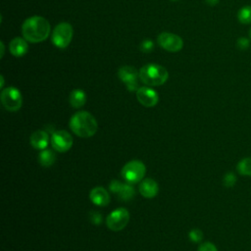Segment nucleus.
Returning a JSON list of instances; mask_svg holds the SVG:
<instances>
[{
  "instance_id": "obj_1",
  "label": "nucleus",
  "mask_w": 251,
  "mask_h": 251,
  "mask_svg": "<svg viewBox=\"0 0 251 251\" xmlns=\"http://www.w3.org/2000/svg\"><path fill=\"white\" fill-rule=\"evenodd\" d=\"M22 33L24 38L31 43L44 41L50 33V24L41 16L30 17L23 23Z\"/></svg>"
},
{
  "instance_id": "obj_2",
  "label": "nucleus",
  "mask_w": 251,
  "mask_h": 251,
  "mask_svg": "<svg viewBox=\"0 0 251 251\" xmlns=\"http://www.w3.org/2000/svg\"><path fill=\"white\" fill-rule=\"evenodd\" d=\"M69 126L75 135L81 138L93 136L98 129L96 119L87 111H79L74 114L70 119Z\"/></svg>"
},
{
  "instance_id": "obj_3",
  "label": "nucleus",
  "mask_w": 251,
  "mask_h": 251,
  "mask_svg": "<svg viewBox=\"0 0 251 251\" xmlns=\"http://www.w3.org/2000/svg\"><path fill=\"white\" fill-rule=\"evenodd\" d=\"M139 79L147 86H159L164 84L169 78L168 71L154 63L144 65L139 71Z\"/></svg>"
},
{
  "instance_id": "obj_4",
  "label": "nucleus",
  "mask_w": 251,
  "mask_h": 251,
  "mask_svg": "<svg viewBox=\"0 0 251 251\" xmlns=\"http://www.w3.org/2000/svg\"><path fill=\"white\" fill-rule=\"evenodd\" d=\"M146 174L145 165L139 160H131L127 162L121 171V175L126 182L131 184L141 181Z\"/></svg>"
},
{
  "instance_id": "obj_5",
  "label": "nucleus",
  "mask_w": 251,
  "mask_h": 251,
  "mask_svg": "<svg viewBox=\"0 0 251 251\" xmlns=\"http://www.w3.org/2000/svg\"><path fill=\"white\" fill-rule=\"evenodd\" d=\"M73 33V26L69 23H59L52 31V42L58 48H66L72 41Z\"/></svg>"
},
{
  "instance_id": "obj_6",
  "label": "nucleus",
  "mask_w": 251,
  "mask_h": 251,
  "mask_svg": "<svg viewBox=\"0 0 251 251\" xmlns=\"http://www.w3.org/2000/svg\"><path fill=\"white\" fill-rule=\"evenodd\" d=\"M1 103L9 112H16L23 105V97L20 90L14 86L6 87L1 92Z\"/></svg>"
},
{
  "instance_id": "obj_7",
  "label": "nucleus",
  "mask_w": 251,
  "mask_h": 251,
  "mask_svg": "<svg viewBox=\"0 0 251 251\" xmlns=\"http://www.w3.org/2000/svg\"><path fill=\"white\" fill-rule=\"evenodd\" d=\"M129 221V213L126 208H118L111 212L107 219L106 225L109 229L113 231H120L124 229Z\"/></svg>"
},
{
  "instance_id": "obj_8",
  "label": "nucleus",
  "mask_w": 251,
  "mask_h": 251,
  "mask_svg": "<svg viewBox=\"0 0 251 251\" xmlns=\"http://www.w3.org/2000/svg\"><path fill=\"white\" fill-rule=\"evenodd\" d=\"M158 44L169 52H177L183 47L182 38L175 33L163 31L158 35Z\"/></svg>"
},
{
  "instance_id": "obj_9",
  "label": "nucleus",
  "mask_w": 251,
  "mask_h": 251,
  "mask_svg": "<svg viewBox=\"0 0 251 251\" xmlns=\"http://www.w3.org/2000/svg\"><path fill=\"white\" fill-rule=\"evenodd\" d=\"M119 78L126 84L129 91H136L138 86L139 72L131 66H124L118 71Z\"/></svg>"
},
{
  "instance_id": "obj_10",
  "label": "nucleus",
  "mask_w": 251,
  "mask_h": 251,
  "mask_svg": "<svg viewBox=\"0 0 251 251\" xmlns=\"http://www.w3.org/2000/svg\"><path fill=\"white\" fill-rule=\"evenodd\" d=\"M51 145L55 151L64 153L69 151L73 146V137L66 130H56L51 136Z\"/></svg>"
},
{
  "instance_id": "obj_11",
  "label": "nucleus",
  "mask_w": 251,
  "mask_h": 251,
  "mask_svg": "<svg viewBox=\"0 0 251 251\" xmlns=\"http://www.w3.org/2000/svg\"><path fill=\"white\" fill-rule=\"evenodd\" d=\"M136 98L138 102L147 108L154 107L158 101V93L149 86H141L136 90Z\"/></svg>"
},
{
  "instance_id": "obj_12",
  "label": "nucleus",
  "mask_w": 251,
  "mask_h": 251,
  "mask_svg": "<svg viewBox=\"0 0 251 251\" xmlns=\"http://www.w3.org/2000/svg\"><path fill=\"white\" fill-rule=\"evenodd\" d=\"M110 190L117 194L123 201H128L134 196V188L129 182L123 183L119 180H112Z\"/></svg>"
},
{
  "instance_id": "obj_13",
  "label": "nucleus",
  "mask_w": 251,
  "mask_h": 251,
  "mask_svg": "<svg viewBox=\"0 0 251 251\" xmlns=\"http://www.w3.org/2000/svg\"><path fill=\"white\" fill-rule=\"evenodd\" d=\"M90 201L96 206H107L110 203V194L102 186H96L90 190Z\"/></svg>"
},
{
  "instance_id": "obj_14",
  "label": "nucleus",
  "mask_w": 251,
  "mask_h": 251,
  "mask_svg": "<svg viewBox=\"0 0 251 251\" xmlns=\"http://www.w3.org/2000/svg\"><path fill=\"white\" fill-rule=\"evenodd\" d=\"M158 183L152 178H144L139 184V192L145 198H153L158 194Z\"/></svg>"
},
{
  "instance_id": "obj_15",
  "label": "nucleus",
  "mask_w": 251,
  "mask_h": 251,
  "mask_svg": "<svg viewBox=\"0 0 251 251\" xmlns=\"http://www.w3.org/2000/svg\"><path fill=\"white\" fill-rule=\"evenodd\" d=\"M29 143L35 149L44 150L49 143V135L44 130H36L30 135Z\"/></svg>"
},
{
  "instance_id": "obj_16",
  "label": "nucleus",
  "mask_w": 251,
  "mask_h": 251,
  "mask_svg": "<svg viewBox=\"0 0 251 251\" xmlns=\"http://www.w3.org/2000/svg\"><path fill=\"white\" fill-rule=\"evenodd\" d=\"M9 48H10V52L13 56L22 57L26 54V52L28 50V45L25 38L15 37L11 40Z\"/></svg>"
},
{
  "instance_id": "obj_17",
  "label": "nucleus",
  "mask_w": 251,
  "mask_h": 251,
  "mask_svg": "<svg viewBox=\"0 0 251 251\" xmlns=\"http://www.w3.org/2000/svg\"><path fill=\"white\" fill-rule=\"evenodd\" d=\"M69 102L74 108H81L86 102V94L81 89H74L69 96Z\"/></svg>"
},
{
  "instance_id": "obj_18",
  "label": "nucleus",
  "mask_w": 251,
  "mask_h": 251,
  "mask_svg": "<svg viewBox=\"0 0 251 251\" xmlns=\"http://www.w3.org/2000/svg\"><path fill=\"white\" fill-rule=\"evenodd\" d=\"M56 160V156L54 152L50 149H44L42 150L39 155H38V162L40 163L41 166L43 167H51Z\"/></svg>"
},
{
  "instance_id": "obj_19",
  "label": "nucleus",
  "mask_w": 251,
  "mask_h": 251,
  "mask_svg": "<svg viewBox=\"0 0 251 251\" xmlns=\"http://www.w3.org/2000/svg\"><path fill=\"white\" fill-rule=\"evenodd\" d=\"M236 170L241 176H251V157L241 159L236 166Z\"/></svg>"
},
{
  "instance_id": "obj_20",
  "label": "nucleus",
  "mask_w": 251,
  "mask_h": 251,
  "mask_svg": "<svg viewBox=\"0 0 251 251\" xmlns=\"http://www.w3.org/2000/svg\"><path fill=\"white\" fill-rule=\"evenodd\" d=\"M237 20L242 25L251 24V6L250 5H245L238 10Z\"/></svg>"
},
{
  "instance_id": "obj_21",
  "label": "nucleus",
  "mask_w": 251,
  "mask_h": 251,
  "mask_svg": "<svg viewBox=\"0 0 251 251\" xmlns=\"http://www.w3.org/2000/svg\"><path fill=\"white\" fill-rule=\"evenodd\" d=\"M188 237L192 242H200L203 238V232L199 228H193L188 232Z\"/></svg>"
},
{
  "instance_id": "obj_22",
  "label": "nucleus",
  "mask_w": 251,
  "mask_h": 251,
  "mask_svg": "<svg viewBox=\"0 0 251 251\" xmlns=\"http://www.w3.org/2000/svg\"><path fill=\"white\" fill-rule=\"evenodd\" d=\"M223 182H224V185L226 186V187L233 186L235 184V182H236L235 175L233 173H231V172L226 174L224 178H223Z\"/></svg>"
},
{
  "instance_id": "obj_23",
  "label": "nucleus",
  "mask_w": 251,
  "mask_h": 251,
  "mask_svg": "<svg viewBox=\"0 0 251 251\" xmlns=\"http://www.w3.org/2000/svg\"><path fill=\"white\" fill-rule=\"evenodd\" d=\"M250 46V40L247 37H239L236 40V47L239 50H246Z\"/></svg>"
},
{
  "instance_id": "obj_24",
  "label": "nucleus",
  "mask_w": 251,
  "mask_h": 251,
  "mask_svg": "<svg viewBox=\"0 0 251 251\" xmlns=\"http://www.w3.org/2000/svg\"><path fill=\"white\" fill-rule=\"evenodd\" d=\"M154 48V43L152 42V40L150 39H144L141 43H140V50L144 53H148L151 52Z\"/></svg>"
},
{
  "instance_id": "obj_25",
  "label": "nucleus",
  "mask_w": 251,
  "mask_h": 251,
  "mask_svg": "<svg viewBox=\"0 0 251 251\" xmlns=\"http://www.w3.org/2000/svg\"><path fill=\"white\" fill-rule=\"evenodd\" d=\"M198 251H218V249L212 242H204L198 247Z\"/></svg>"
},
{
  "instance_id": "obj_26",
  "label": "nucleus",
  "mask_w": 251,
  "mask_h": 251,
  "mask_svg": "<svg viewBox=\"0 0 251 251\" xmlns=\"http://www.w3.org/2000/svg\"><path fill=\"white\" fill-rule=\"evenodd\" d=\"M89 218H90V221L93 225H100L101 221H102V217H101V214L99 212H96V211H92L89 215Z\"/></svg>"
},
{
  "instance_id": "obj_27",
  "label": "nucleus",
  "mask_w": 251,
  "mask_h": 251,
  "mask_svg": "<svg viewBox=\"0 0 251 251\" xmlns=\"http://www.w3.org/2000/svg\"><path fill=\"white\" fill-rule=\"evenodd\" d=\"M205 1H206V3H207L208 5H210V6H215V5H217V4L219 3L220 0H205Z\"/></svg>"
},
{
  "instance_id": "obj_28",
  "label": "nucleus",
  "mask_w": 251,
  "mask_h": 251,
  "mask_svg": "<svg viewBox=\"0 0 251 251\" xmlns=\"http://www.w3.org/2000/svg\"><path fill=\"white\" fill-rule=\"evenodd\" d=\"M0 79H1V85H0V87L3 88V85H4V77H3V75L0 76Z\"/></svg>"
},
{
  "instance_id": "obj_29",
  "label": "nucleus",
  "mask_w": 251,
  "mask_h": 251,
  "mask_svg": "<svg viewBox=\"0 0 251 251\" xmlns=\"http://www.w3.org/2000/svg\"><path fill=\"white\" fill-rule=\"evenodd\" d=\"M1 49H2V53H1V57H3V54H4V45H3V42H1Z\"/></svg>"
},
{
  "instance_id": "obj_30",
  "label": "nucleus",
  "mask_w": 251,
  "mask_h": 251,
  "mask_svg": "<svg viewBox=\"0 0 251 251\" xmlns=\"http://www.w3.org/2000/svg\"><path fill=\"white\" fill-rule=\"evenodd\" d=\"M249 36H250V39H251V27H250V30H249Z\"/></svg>"
},
{
  "instance_id": "obj_31",
  "label": "nucleus",
  "mask_w": 251,
  "mask_h": 251,
  "mask_svg": "<svg viewBox=\"0 0 251 251\" xmlns=\"http://www.w3.org/2000/svg\"><path fill=\"white\" fill-rule=\"evenodd\" d=\"M172 1H177V0H172Z\"/></svg>"
}]
</instances>
